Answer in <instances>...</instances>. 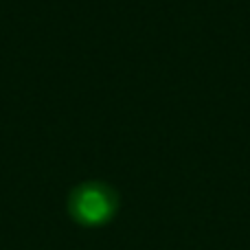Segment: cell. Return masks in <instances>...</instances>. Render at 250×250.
I'll return each mask as SVG.
<instances>
[{
  "instance_id": "6da1fadb",
  "label": "cell",
  "mask_w": 250,
  "mask_h": 250,
  "mask_svg": "<svg viewBox=\"0 0 250 250\" xmlns=\"http://www.w3.org/2000/svg\"><path fill=\"white\" fill-rule=\"evenodd\" d=\"M117 211V195L110 187L99 182H86L70 195V213L86 226H99Z\"/></svg>"
}]
</instances>
